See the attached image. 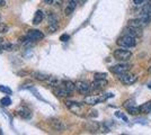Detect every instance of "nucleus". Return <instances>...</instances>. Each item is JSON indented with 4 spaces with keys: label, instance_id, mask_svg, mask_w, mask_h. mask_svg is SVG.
Here are the masks:
<instances>
[{
    "label": "nucleus",
    "instance_id": "nucleus-1",
    "mask_svg": "<svg viewBox=\"0 0 151 135\" xmlns=\"http://www.w3.org/2000/svg\"><path fill=\"white\" fill-rule=\"evenodd\" d=\"M112 97H114L113 94H105V95H101V96H98V95L87 96L85 98V104L90 105V106H94V105H97V104L105 101L108 98H112Z\"/></svg>",
    "mask_w": 151,
    "mask_h": 135
},
{
    "label": "nucleus",
    "instance_id": "nucleus-2",
    "mask_svg": "<svg viewBox=\"0 0 151 135\" xmlns=\"http://www.w3.org/2000/svg\"><path fill=\"white\" fill-rule=\"evenodd\" d=\"M117 45L121 47H125V49H130V47H134L137 45V39L130 36V35H124L117 39Z\"/></svg>",
    "mask_w": 151,
    "mask_h": 135
},
{
    "label": "nucleus",
    "instance_id": "nucleus-3",
    "mask_svg": "<svg viewBox=\"0 0 151 135\" xmlns=\"http://www.w3.org/2000/svg\"><path fill=\"white\" fill-rule=\"evenodd\" d=\"M113 55L115 60H117V61H129L132 58V52L126 50L125 47H121V49H117L114 51Z\"/></svg>",
    "mask_w": 151,
    "mask_h": 135
},
{
    "label": "nucleus",
    "instance_id": "nucleus-4",
    "mask_svg": "<svg viewBox=\"0 0 151 135\" xmlns=\"http://www.w3.org/2000/svg\"><path fill=\"white\" fill-rule=\"evenodd\" d=\"M119 80L123 84H126V86H130V84H135L138 81V77L135 74H132V73H129V72H125V73H122V74H119Z\"/></svg>",
    "mask_w": 151,
    "mask_h": 135
},
{
    "label": "nucleus",
    "instance_id": "nucleus-5",
    "mask_svg": "<svg viewBox=\"0 0 151 135\" xmlns=\"http://www.w3.org/2000/svg\"><path fill=\"white\" fill-rule=\"evenodd\" d=\"M150 19H151V17H148V16H141L140 18H135V19L129 20V26L142 28L143 26L148 25V23L150 21Z\"/></svg>",
    "mask_w": 151,
    "mask_h": 135
},
{
    "label": "nucleus",
    "instance_id": "nucleus-6",
    "mask_svg": "<svg viewBox=\"0 0 151 135\" xmlns=\"http://www.w3.org/2000/svg\"><path fill=\"white\" fill-rule=\"evenodd\" d=\"M76 90L80 94V95H88L91 90V84H89L86 81H77L76 82Z\"/></svg>",
    "mask_w": 151,
    "mask_h": 135
},
{
    "label": "nucleus",
    "instance_id": "nucleus-7",
    "mask_svg": "<svg viewBox=\"0 0 151 135\" xmlns=\"http://www.w3.org/2000/svg\"><path fill=\"white\" fill-rule=\"evenodd\" d=\"M27 39L29 42H37V41H41V39H44V34L38 31V29H31L27 33Z\"/></svg>",
    "mask_w": 151,
    "mask_h": 135
},
{
    "label": "nucleus",
    "instance_id": "nucleus-8",
    "mask_svg": "<svg viewBox=\"0 0 151 135\" xmlns=\"http://www.w3.org/2000/svg\"><path fill=\"white\" fill-rule=\"evenodd\" d=\"M47 23H49V31L51 33H54L58 29L59 26V20L58 17L53 13H50L47 16Z\"/></svg>",
    "mask_w": 151,
    "mask_h": 135
},
{
    "label": "nucleus",
    "instance_id": "nucleus-9",
    "mask_svg": "<svg viewBox=\"0 0 151 135\" xmlns=\"http://www.w3.org/2000/svg\"><path fill=\"white\" fill-rule=\"evenodd\" d=\"M111 72H113L115 74H122V73H125V72H129L130 70V65L126 64V63H120V64L113 65L109 68Z\"/></svg>",
    "mask_w": 151,
    "mask_h": 135
},
{
    "label": "nucleus",
    "instance_id": "nucleus-10",
    "mask_svg": "<svg viewBox=\"0 0 151 135\" xmlns=\"http://www.w3.org/2000/svg\"><path fill=\"white\" fill-rule=\"evenodd\" d=\"M65 106L69 108V110H71L73 114L80 115L82 113V106L79 103H75V101H67Z\"/></svg>",
    "mask_w": 151,
    "mask_h": 135
},
{
    "label": "nucleus",
    "instance_id": "nucleus-11",
    "mask_svg": "<svg viewBox=\"0 0 151 135\" xmlns=\"http://www.w3.org/2000/svg\"><path fill=\"white\" fill-rule=\"evenodd\" d=\"M50 126L52 129H54V131H58V132H61V131H64L65 129V125L63 124L62 121H60V119H57V118H52L50 119Z\"/></svg>",
    "mask_w": 151,
    "mask_h": 135
},
{
    "label": "nucleus",
    "instance_id": "nucleus-12",
    "mask_svg": "<svg viewBox=\"0 0 151 135\" xmlns=\"http://www.w3.org/2000/svg\"><path fill=\"white\" fill-rule=\"evenodd\" d=\"M141 28H138V27H132V26H127L125 29V35H130V36H133V37H139L141 36Z\"/></svg>",
    "mask_w": 151,
    "mask_h": 135
},
{
    "label": "nucleus",
    "instance_id": "nucleus-13",
    "mask_svg": "<svg viewBox=\"0 0 151 135\" xmlns=\"http://www.w3.org/2000/svg\"><path fill=\"white\" fill-rule=\"evenodd\" d=\"M107 86L106 79H95V81L91 84V89L94 90H101L105 88Z\"/></svg>",
    "mask_w": 151,
    "mask_h": 135
},
{
    "label": "nucleus",
    "instance_id": "nucleus-14",
    "mask_svg": "<svg viewBox=\"0 0 151 135\" xmlns=\"http://www.w3.org/2000/svg\"><path fill=\"white\" fill-rule=\"evenodd\" d=\"M17 114L19 117L24 118V119H31L32 118V111L27 107H20L17 109Z\"/></svg>",
    "mask_w": 151,
    "mask_h": 135
},
{
    "label": "nucleus",
    "instance_id": "nucleus-15",
    "mask_svg": "<svg viewBox=\"0 0 151 135\" xmlns=\"http://www.w3.org/2000/svg\"><path fill=\"white\" fill-rule=\"evenodd\" d=\"M59 87H63L64 89L69 90L70 92H72V91L76 89V84H73V82L70 81V80H62V82H61V84H60Z\"/></svg>",
    "mask_w": 151,
    "mask_h": 135
},
{
    "label": "nucleus",
    "instance_id": "nucleus-16",
    "mask_svg": "<svg viewBox=\"0 0 151 135\" xmlns=\"http://www.w3.org/2000/svg\"><path fill=\"white\" fill-rule=\"evenodd\" d=\"M76 6H77V0H69L67 8H65V15L69 16V15L73 13V10L76 9Z\"/></svg>",
    "mask_w": 151,
    "mask_h": 135
},
{
    "label": "nucleus",
    "instance_id": "nucleus-17",
    "mask_svg": "<svg viewBox=\"0 0 151 135\" xmlns=\"http://www.w3.org/2000/svg\"><path fill=\"white\" fill-rule=\"evenodd\" d=\"M44 19V14L42 10H37L35 15H34V18H33V24L34 25H38L42 23V20Z\"/></svg>",
    "mask_w": 151,
    "mask_h": 135
},
{
    "label": "nucleus",
    "instance_id": "nucleus-18",
    "mask_svg": "<svg viewBox=\"0 0 151 135\" xmlns=\"http://www.w3.org/2000/svg\"><path fill=\"white\" fill-rule=\"evenodd\" d=\"M141 16H148L151 17V0L147 2V5L143 6L142 10H141Z\"/></svg>",
    "mask_w": 151,
    "mask_h": 135
},
{
    "label": "nucleus",
    "instance_id": "nucleus-19",
    "mask_svg": "<svg viewBox=\"0 0 151 135\" xmlns=\"http://www.w3.org/2000/svg\"><path fill=\"white\" fill-rule=\"evenodd\" d=\"M54 94L59 97H69L71 95V92L69 90L64 89L63 87H58V89L54 91Z\"/></svg>",
    "mask_w": 151,
    "mask_h": 135
},
{
    "label": "nucleus",
    "instance_id": "nucleus-20",
    "mask_svg": "<svg viewBox=\"0 0 151 135\" xmlns=\"http://www.w3.org/2000/svg\"><path fill=\"white\" fill-rule=\"evenodd\" d=\"M140 113H143V114H149L151 113V101H147V103L142 104L140 107Z\"/></svg>",
    "mask_w": 151,
    "mask_h": 135
},
{
    "label": "nucleus",
    "instance_id": "nucleus-21",
    "mask_svg": "<svg viewBox=\"0 0 151 135\" xmlns=\"http://www.w3.org/2000/svg\"><path fill=\"white\" fill-rule=\"evenodd\" d=\"M61 82H62V80L58 79L57 77H50L47 79V84L52 86V87H59L61 84Z\"/></svg>",
    "mask_w": 151,
    "mask_h": 135
},
{
    "label": "nucleus",
    "instance_id": "nucleus-22",
    "mask_svg": "<svg viewBox=\"0 0 151 135\" xmlns=\"http://www.w3.org/2000/svg\"><path fill=\"white\" fill-rule=\"evenodd\" d=\"M34 77H35V79L40 80V81H47V79L50 78L47 74H44V73H38V72L34 73Z\"/></svg>",
    "mask_w": 151,
    "mask_h": 135
},
{
    "label": "nucleus",
    "instance_id": "nucleus-23",
    "mask_svg": "<svg viewBox=\"0 0 151 135\" xmlns=\"http://www.w3.org/2000/svg\"><path fill=\"white\" fill-rule=\"evenodd\" d=\"M4 46H5V51H16L18 49V46L16 44H12V43H5L4 42Z\"/></svg>",
    "mask_w": 151,
    "mask_h": 135
},
{
    "label": "nucleus",
    "instance_id": "nucleus-24",
    "mask_svg": "<svg viewBox=\"0 0 151 135\" xmlns=\"http://www.w3.org/2000/svg\"><path fill=\"white\" fill-rule=\"evenodd\" d=\"M123 106H124V108H125V109H127V108L133 107V106H137V105H135V101H134L133 99H127V100H125V101H124Z\"/></svg>",
    "mask_w": 151,
    "mask_h": 135
},
{
    "label": "nucleus",
    "instance_id": "nucleus-25",
    "mask_svg": "<svg viewBox=\"0 0 151 135\" xmlns=\"http://www.w3.org/2000/svg\"><path fill=\"white\" fill-rule=\"evenodd\" d=\"M0 91L6 94V95H12L13 94V90L10 89L9 87H7V86H0Z\"/></svg>",
    "mask_w": 151,
    "mask_h": 135
},
{
    "label": "nucleus",
    "instance_id": "nucleus-26",
    "mask_svg": "<svg viewBox=\"0 0 151 135\" xmlns=\"http://www.w3.org/2000/svg\"><path fill=\"white\" fill-rule=\"evenodd\" d=\"M0 104L2 105V106H9L10 104H12V100H10V98L9 97H4V98H1V100H0Z\"/></svg>",
    "mask_w": 151,
    "mask_h": 135
},
{
    "label": "nucleus",
    "instance_id": "nucleus-27",
    "mask_svg": "<svg viewBox=\"0 0 151 135\" xmlns=\"http://www.w3.org/2000/svg\"><path fill=\"white\" fill-rule=\"evenodd\" d=\"M127 111L131 114V115H138L139 113H140V109H139V107L137 106H133V107H130V108H127Z\"/></svg>",
    "mask_w": 151,
    "mask_h": 135
},
{
    "label": "nucleus",
    "instance_id": "nucleus-28",
    "mask_svg": "<svg viewBox=\"0 0 151 135\" xmlns=\"http://www.w3.org/2000/svg\"><path fill=\"white\" fill-rule=\"evenodd\" d=\"M8 29H9V27L5 23H0V33L1 34H6L8 32Z\"/></svg>",
    "mask_w": 151,
    "mask_h": 135
},
{
    "label": "nucleus",
    "instance_id": "nucleus-29",
    "mask_svg": "<svg viewBox=\"0 0 151 135\" xmlns=\"http://www.w3.org/2000/svg\"><path fill=\"white\" fill-rule=\"evenodd\" d=\"M95 79H106V73H95Z\"/></svg>",
    "mask_w": 151,
    "mask_h": 135
},
{
    "label": "nucleus",
    "instance_id": "nucleus-30",
    "mask_svg": "<svg viewBox=\"0 0 151 135\" xmlns=\"http://www.w3.org/2000/svg\"><path fill=\"white\" fill-rule=\"evenodd\" d=\"M115 115L117 116V117H120V118H122L124 122H127V117H126L124 114H122L121 111H116V114H115Z\"/></svg>",
    "mask_w": 151,
    "mask_h": 135
},
{
    "label": "nucleus",
    "instance_id": "nucleus-31",
    "mask_svg": "<svg viewBox=\"0 0 151 135\" xmlns=\"http://www.w3.org/2000/svg\"><path fill=\"white\" fill-rule=\"evenodd\" d=\"M69 39H70V36L68 34H63V35L60 36V41H61V42H67Z\"/></svg>",
    "mask_w": 151,
    "mask_h": 135
},
{
    "label": "nucleus",
    "instance_id": "nucleus-32",
    "mask_svg": "<svg viewBox=\"0 0 151 135\" xmlns=\"http://www.w3.org/2000/svg\"><path fill=\"white\" fill-rule=\"evenodd\" d=\"M145 1V0H133L134 5H137V6H140V5H142Z\"/></svg>",
    "mask_w": 151,
    "mask_h": 135
},
{
    "label": "nucleus",
    "instance_id": "nucleus-33",
    "mask_svg": "<svg viewBox=\"0 0 151 135\" xmlns=\"http://www.w3.org/2000/svg\"><path fill=\"white\" fill-rule=\"evenodd\" d=\"M4 51H5V46H4V42H2V43H0V53H2Z\"/></svg>",
    "mask_w": 151,
    "mask_h": 135
},
{
    "label": "nucleus",
    "instance_id": "nucleus-34",
    "mask_svg": "<svg viewBox=\"0 0 151 135\" xmlns=\"http://www.w3.org/2000/svg\"><path fill=\"white\" fill-rule=\"evenodd\" d=\"M45 4H47V5H51L52 2H53V0H43Z\"/></svg>",
    "mask_w": 151,
    "mask_h": 135
},
{
    "label": "nucleus",
    "instance_id": "nucleus-35",
    "mask_svg": "<svg viewBox=\"0 0 151 135\" xmlns=\"http://www.w3.org/2000/svg\"><path fill=\"white\" fill-rule=\"evenodd\" d=\"M5 5H6V2L4 0H0V7H5Z\"/></svg>",
    "mask_w": 151,
    "mask_h": 135
},
{
    "label": "nucleus",
    "instance_id": "nucleus-36",
    "mask_svg": "<svg viewBox=\"0 0 151 135\" xmlns=\"http://www.w3.org/2000/svg\"><path fill=\"white\" fill-rule=\"evenodd\" d=\"M86 1H87V0H78V2H79L80 5H83V4L86 2Z\"/></svg>",
    "mask_w": 151,
    "mask_h": 135
},
{
    "label": "nucleus",
    "instance_id": "nucleus-37",
    "mask_svg": "<svg viewBox=\"0 0 151 135\" xmlns=\"http://www.w3.org/2000/svg\"><path fill=\"white\" fill-rule=\"evenodd\" d=\"M2 42H4V39H2L1 37H0V43H2Z\"/></svg>",
    "mask_w": 151,
    "mask_h": 135
},
{
    "label": "nucleus",
    "instance_id": "nucleus-38",
    "mask_svg": "<svg viewBox=\"0 0 151 135\" xmlns=\"http://www.w3.org/2000/svg\"><path fill=\"white\" fill-rule=\"evenodd\" d=\"M149 89H151V84H149Z\"/></svg>",
    "mask_w": 151,
    "mask_h": 135
},
{
    "label": "nucleus",
    "instance_id": "nucleus-39",
    "mask_svg": "<svg viewBox=\"0 0 151 135\" xmlns=\"http://www.w3.org/2000/svg\"><path fill=\"white\" fill-rule=\"evenodd\" d=\"M149 72H150V73H151V66H150V69H149Z\"/></svg>",
    "mask_w": 151,
    "mask_h": 135
},
{
    "label": "nucleus",
    "instance_id": "nucleus-40",
    "mask_svg": "<svg viewBox=\"0 0 151 135\" xmlns=\"http://www.w3.org/2000/svg\"><path fill=\"white\" fill-rule=\"evenodd\" d=\"M0 19H1V16H0Z\"/></svg>",
    "mask_w": 151,
    "mask_h": 135
}]
</instances>
